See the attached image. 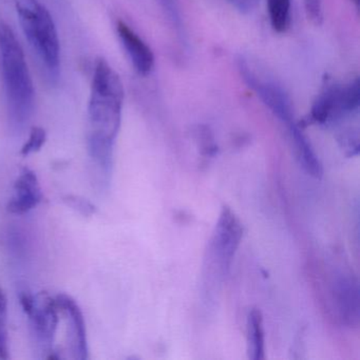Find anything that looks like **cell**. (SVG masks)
I'll return each instance as SVG.
<instances>
[{
  "instance_id": "12",
  "label": "cell",
  "mask_w": 360,
  "mask_h": 360,
  "mask_svg": "<svg viewBox=\"0 0 360 360\" xmlns=\"http://www.w3.org/2000/svg\"><path fill=\"white\" fill-rule=\"evenodd\" d=\"M290 138L294 142L295 150L299 162L302 165L303 169L315 179H320L323 174L321 162L318 159L317 155L314 151L311 143L307 136L303 134L302 129L298 124H292L288 126Z\"/></svg>"
},
{
  "instance_id": "9",
  "label": "cell",
  "mask_w": 360,
  "mask_h": 360,
  "mask_svg": "<svg viewBox=\"0 0 360 360\" xmlns=\"http://www.w3.org/2000/svg\"><path fill=\"white\" fill-rule=\"evenodd\" d=\"M15 195L7 205L8 212L13 214H24L37 207L41 200V185L37 174L30 168H22L14 184Z\"/></svg>"
},
{
  "instance_id": "19",
  "label": "cell",
  "mask_w": 360,
  "mask_h": 360,
  "mask_svg": "<svg viewBox=\"0 0 360 360\" xmlns=\"http://www.w3.org/2000/svg\"><path fill=\"white\" fill-rule=\"evenodd\" d=\"M305 12L307 18L315 25L322 24L323 20V8L322 0H304Z\"/></svg>"
},
{
  "instance_id": "5",
  "label": "cell",
  "mask_w": 360,
  "mask_h": 360,
  "mask_svg": "<svg viewBox=\"0 0 360 360\" xmlns=\"http://www.w3.org/2000/svg\"><path fill=\"white\" fill-rule=\"evenodd\" d=\"M238 65L248 87L256 92L267 108L288 127L295 124L292 102L283 88L265 73L258 70L256 65L252 64L248 58L241 56L238 60Z\"/></svg>"
},
{
  "instance_id": "3",
  "label": "cell",
  "mask_w": 360,
  "mask_h": 360,
  "mask_svg": "<svg viewBox=\"0 0 360 360\" xmlns=\"http://www.w3.org/2000/svg\"><path fill=\"white\" fill-rule=\"evenodd\" d=\"M16 10L22 31L50 77L60 73V47L51 14L39 0H18Z\"/></svg>"
},
{
  "instance_id": "15",
  "label": "cell",
  "mask_w": 360,
  "mask_h": 360,
  "mask_svg": "<svg viewBox=\"0 0 360 360\" xmlns=\"http://www.w3.org/2000/svg\"><path fill=\"white\" fill-rule=\"evenodd\" d=\"M8 300L3 288H0V359H9L8 340Z\"/></svg>"
},
{
  "instance_id": "4",
  "label": "cell",
  "mask_w": 360,
  "mask_h": 360,
  "mask_svg": "<svg viewBox=\"0 0 360 360\" xmlns=\"http://www.w3.org/2000/svg\"><path fill=\"white\" fill-rule=\"evenodd\" d=\"M360 105L359 79L343 85H330L317 96L309 121L319 125H328L356 112Z\"/></svg>"
},
{
  "instance_id": "13",
  "label": "cell",
  "mask_w": 360,
  "mask_h": 360,
  "mask_svg": "<svg viewBox=\"0 0 360 360\" xmlns=\"http://www.w3.org/2000/svg\"><path fill=\"white\" fill-rule=\"evenodd\" d=\"M248 351L250 359L263 360L265 358L262 314L257 309H252L248 314Z\"/></svg>"
},
{
  "instance_id": "16",
  "label": "cell",
  "mask_w": 360,
  "mask_h": 360,
  "mask_svg": "<svg viewBox=\"0 0 360 360\" xmlns=\"http://www.w3.org/2000/svg\"><path fill=\"white\" fill-rule=\"evenodd\" d=\"M46 141H47V132H46V130L41 127H33L31 129L28 141L25 143L20 153L24 157H27V155H31V153H37L45 145Z\"/></svg>"
},
{
  "instance_id": "10",
  "label": "cell",
  "mask_w": 360,
  "mask_h": 360,
  "mask_svg": "<svg viewBox=\"0 0 360 360\" xmlns=\"http://www.w3.org/2000/svg\"><path fill=\"white\" fill-rule=\"evenodd\" d=\"M117 35L139 75H148L155 66V56L146 43L125 22H117Z\"/></svg>"
},
{
  "instance_id": "2",
  "label": "cell",
  "mask_w": 360,
  "mask_h": 360,
  "mask_svg": "<svg viewBox=\"0 0 360 360\" xmlns=\"http://www.w3.org/2000/svg\"><path fill=\"white\" fill-rule=\"evenodd\" d=\"M0 67L12 125L24 127L34 110L35 90L24 49L11 27L0 22Z\"/></svg>"
},
{
  "instance_id": "8",
  "label": "cell",
  "mask_w": 360,
  "mask_h": 360,
  "mask_svg": "<svg viewBox=\"0 0 360 360\" xmlns=\"http://www.w3.org/2000/svg\"><path fill=\"white\" fill-rule=\"evenodd\" d=\"M60 314L65 316L68 328L69 347L73 359H88L87 334L83 313L77 301L66 294L56 297Z\"/></svg>"
},
{
  "instance_id": "7",
  "label": "cell",
  "mask_w": 360,
  "mask_h": 360,
  "mask_svg": "<svg viewBox=\"0 0 360 360\" xmlns=\"http://www.w3.org/2000/svg\"><path fill=\"white\" fill-rule=\"evenodd\" d=\"M31 322L33 334L37 342L51 354L52 345L56 338L60 309L56 299L47 292H41L34 297V302L30 309L26 311ZM48 358V357H47Z\"/></svg>"
},
{
  "instance_id": "18",
  "label": "cell",
  "mask_w": 360,
  "mask_h": 360,
  "mask_svg": "<svg viewBox=\"0 0 360 360\" xmlns=\"http://www.w3.org/2000/svg\"><path fill=\"white\" fill-rule=\"evenodd\" d=\"M164 11L167 14L169 20H172V25L176 29L179 37H183V25L181 20L180 11H179L178 4L176 0H160Z\"/></svg>"
},
{
  "instance_id": "20",
  "label": "cell",
  "mask_w": 360,
  "mask_h": 360,
  "mask_svg": "<svg viewBox=\"0 0 360 360\" xmlns=\"http://www.w3.org/2000/svg\"><path fill=\"white\" fill-rule=\"evenodd\" d=\"M229 5L241 13H250L256 9L259 0H226Z\"/></svg>"
},
{
  "instance_id": "21",
  "label": "cell",
  "mask_w": 360,
  "mask_h": 360,
  "mask_svg": "<svg viewBox=\"0 0 360 360\" xmlns=\"http://www.w3.org/2000/svg\"><path fill=\"white\" fill-rule=\"evenodd\" d=\"M354 3H355V5L357 6H359V0H353Z\"/></svg>"
},
{
  "instance_id": "1",
  "label": "cell",
  "mask_w": 360,
  "mask_h": 360,
  "mask_svg": "<svg viewBox=\"0 0 360 360\" xmlns=\"http://www.w3.org/2000/svg\"><path fill=\"white\" fill-rule=\"evenodd\" d=\"M124 96L119 75L106 60L98 58L88 106V151L104 176H109L112 168L113 146L121 127Z\"/></svg>"
},
{
  "instance_id": "11",
  "label": "cell",
  "mask_w": 360,
  "mask_h": 360,
  "mask_svg": "<svg viewBox=\"0 0 360 360\" xmlns=\"http://www.w3.org/2000/svg\"><path fill=\"white\" fill-rule=\"evenodd\" d=\"M335 303L340 319L349 326L359 324L360 299L357 280L341 277L335 284Z\"/></svg>"
},
{
  "instance_id": "17",
  "label": "cell",
  "mask_w": 360,
  "mask_h": 360,
  "mask_svg": "<svg viewBox=\"0 0 360 360\" xmlns=\"http://www.w3.org/2000/svg\"><path fill=\"white\" fill-rule=\"evenodd\" d=\"M63 201L67 206L77 210L84 217H90L96 214V206L85 198L79 197V195H67L63 198Z\"/></svg>"
},
{
  "instance_id": "14",
  "label": "cell",
  "mask_w": 360,
  "mask_h": 360,
  "mask_svg": "<svg viewBox=\"0 0 360 360\" xmlns=\"http://www.w3.org/2000/svg\"><path fill=\"white\" fill-rule=\"evenodd\" d=\"M269 22L274 30L285 32L290 26L292 0H266Z\"/></svg>"
},
{
  "instance_id": "6",
  "label": "cell",
  "mask_w": 360,
  "mask_h": 360,
  "mask_svg": "<svg viewBox=\"0 0 360 360\" xmlns=\"http://www.w3.org/2000/svg\"><path fill=\"white\" fill-rule=\"evenodd\" d=\"M242 236L243 227L235 212L229 207H223L210 245L212 264L221 276L226 275L231 269Z\"/></svg>"
}]
</instances>
